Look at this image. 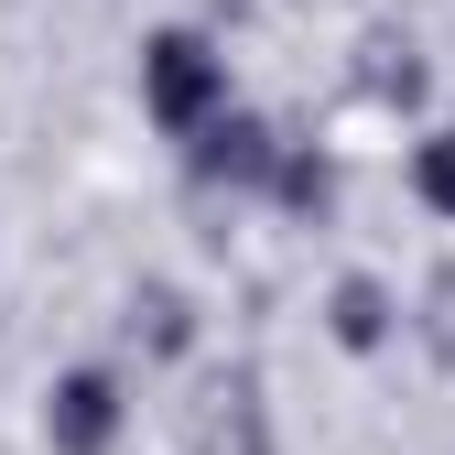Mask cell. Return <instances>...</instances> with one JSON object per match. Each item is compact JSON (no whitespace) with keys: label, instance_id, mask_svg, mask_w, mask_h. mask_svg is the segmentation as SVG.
<instances>
[{"label":"cell","instance_id":"1","mask_svg":"<svg viewBox=\"0 0 455 455\" xmlns=\"http://www.w3.org/2000/svg\"><path fill=\"white\" fill-rule=\"evenodd\" d=\"M141 108H152L174 141L217 131V120H228V54H217L206 33H152V44H141Z\"/></svg>","mask_w":455,"mask_h":455},{"label":"cell","instance_id":"2","mask_svg":"<svg viewBox=\"0 0 455 455\" xmlns=\"http://www.w3.org/2000/svg\"><path fill=\"white\" fill-rule=\"evenodd\" d=\"M44 434H54V455H108V434H120V379L108 369H66L54 402H44Z\"/></svg>","mask_w":455,"mask_h":455},{"label":"cell","instance_id":"3","mask_svg":"<svg viewBox=\"0 0 455 455\" xmlns=\"http://www.w3.org/2000/svg\"><path fill=\"white\" fill-rule=\"evenodd\" d=\"M185 163H196L206 185H271V174H282V141L250 120V108H228L217 131H196V141H185Z\"/></svg>","mask_w":455,"mask_h":455},{"label":"cell","instance_id":"4","mask_svg":"<svg viewBox=\"0 0 455 455\" xmlns=\"http://www.w3.org/2000/svg\"><path fill=\"white\" fill-rule=\"evenodd\" d=\"M325 325H336V347H390V293H379L369 271H347L336 304H325Z\"/></svg>","mask_w":455,"mask_h":455},{"label":"cell","instance_id":"5","mask_svg":"<svg viewBox=\"0 0 455 455\" xmlns=\"http://www.w3.org/2000/svg\"><path fill=\"white\" fill-rule=\"evenodd\" d=\"M271 196L293 206V217H325V196H336V163H325V152H304V141H282V174H271Z\"/></svg>","mask_w":455,"mask_h":455},{"label":"cell","instance_id":"6","mask_svg":"<svg viewBox=\"0 0 455 455\" xmlns=\"http://www.w3.org/2000/svg\"><path fill=\"white\" fill-rule=\"evenodd\" d=\"M358 76H369V98H390V108H412V98H423V66H412V44H390V33L369 44V66H358Z\"/></svg>","mask_w":455,"mask_h":455},{"label":"cell","instance_id":"7","mask_svg":"<svg viewBox=\"0 0 455 455\" xmlns=\"http://www.w3.org/2000/svg\"><path fill=\"white\" fill-rule=\"evenodd\" d=\"M412 185H423V206H434V217H455V131H434V141L412 152Z\"/></svg>","mask_w":455,"mask_h":455},{"label":"cell","instance_id":"8","mask_svg":"<svg viewBox=\"0 0 455 455\" xmlns=\"http://www.w3.org/2000/svg\"><path fill=\"white\" fill-rule=\"evenodd\" d=\"M423 315H434V325H423V336H434V358L455 369V260L434 271V293H423Z\"/></svg>","mask_w":455,"mask_h":455}]
</instances>
